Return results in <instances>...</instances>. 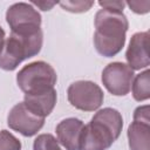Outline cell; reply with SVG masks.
<instances>
[{
  "mask_svg": "<svg viewBox=\"0 0 150 150\" xmlns=\"http://www.w3.org/2000/svg\"><path fill=\"white\" fill-rule=\"evenodd\" d=\"M94 46L98 54L111 57L118 54L125 43L129 22L123 11L100 9L95 15Z\"/></svg>",
  "mask_w": 150,
  "mask_h": 150,
  "instance_id": "cell-1",
  "label": "cell"
},
{
  "mask_svg": "<svg viewBox=\"0 0 150 150\" xmlns=\"http://www.w3.org/2000/svg\"><path fill=\"white\" fill-rule=\"evenodd\" d=\"M123 118L118 110L103 108L82 129L79 150H107L120 137Z\"/></svg>",
  "mask_w": 150,
  "mask_h": 150,
  "instance_id": "cell-2",
  "label": "cell"
},
{
  "mask_svg": "<svg viewBox=\"0 0 150 150\" xmlns=\"http://www.w3.org/2000/svg\"><path fill=\"white\" fill-rule=\"evenodd\" d=\"M42 42V30L29 35L11 33L9 38L5 39L0 49V68L4 70H14L23 60L39 54Z\"/></svg>",
  "mask_w": 150,
  "mask_h": 150,
  "instance_id": "cell-3",
  "label": "cell"
},
{
  "mask_svg": "<svg viewBox=\"0 0 150 150\" xmlns=\"http://www.w3.org/2000/svg\"><path fill=\"white\" fill-rule=\"evenodd\" d=\"M57 76L45 61H35L22 67L16 74V83L25 94H41L54 89Z\"/></svg>",
  "mask_w": 150,
  "mask_h": 150,
  "instance_id": "cell-4",
  "label": "cell"
},
{
  "mask_svg": "<svg viewBox=\"0 0 150 150\" xmlns=\"http://www.w3.org/2000/svg\"><path fill=\"white\" fill-rule=\"evenodd\" d=\"M6 21L11 33L19 35H29L41 30V15L32 4L16 2L8 7Z\"/></svg>",
  "mask_w": 150,
  "mask_h": 150,
  "instance_id": "cell-5",
  "label": "cell"
},
{
  "mask_svg": "<svg viewBox=\"0 0 150 150\" xmlns=\"http://www.w3.org/2000/svg\"><path fill=\"white\" fill-rule=\"evenodd\" d=\"M67 96L73 107L83 111L97 110L104 100L102 89L96 83L86 80L73 82L68 87Z\"/></svg>",
  "mask_w": 150,
  "mask_h": 150,
  "instance_id": "cell-6",
  "label": "cell"
},
{
  "mask_svg": "<svg viewBox=\"0 0 150 150\" xmlns=\"http://www.w3.org/2000/svg\"><path fill=\"white\" fill-rule=\"evenodd\" d=\"M134 81V70L123 62H111L102 71V83L115 96L127 95Z\"/></svg>",
  "mask_w": 150,
  "mask_h": 150,
  "instance_id": "cell-7",
  "label": "cell"
},
{
  "mask_svg": "<svg viewBox=\"0 0 150 150\" xmlns=\"http://www.w3.org/2000/svg\"><path fill=\"white\" fill-rule=\"evenodd\" d=\"M7 124L14 131L20 132L26 137H30L38 134L43 127L45 118L32 112L25 104V102L16 103L7 116Z\"/></svg>",
  "mask_w": 150,
  "mask_h": 150,
  "instance_id": "cell-8",
  "label": "cell"
},
{
  "mask_svg": "<svg viewBox=\"0 0 150 150\" xmlns=\"http://www.w3.org/2000/svg\"><path fill=\"white\" fill-rule=\"evenodd\" d=\"M149 32L135 33L131 39L129 47L125 53L128 66L132 70L148 68L150 64L149 59Z\"/></svg>",
  "mask_w": 150,
  "mask_h": 150,
  "instance_id": "cell-9",
  "label": "cell"
},
{
  "mask_svg": "<svg viewBox=\"0 0 150 150\" xmlns=\"http://www.w3.org/2000/svg\"><path fill=\"white\" fill-rule=\"evenodd\" d=\"M83 127V122L79 118L69 117L62 120L56 125L57 141L66 148V150H79Z\"/></svg>",
  "mask_w": 150,
  "mask_h": 150,
  "instance_id": "cell-10",
  "label": "cell"
},
{
  "mask_svg": "<svg viewBox=\"0 0 150 150\" xmlns=\"http://www.w3.org/2000/svg\"><path fill=\"white\" fill-rule=\"evenodd\" d=\"M56 90L52 89L41 94H25L23 102L32 112L45 118L53 111L56 104Z\"/></svg>",
  "mask_w": 150,
  "mask_h": 150,
  "instance_id": "cell-11",
  "label": "cell"
},
{
  "mask_svg": "<svg viewBox=\"0 0 150 150\" xmlns=\"http://www.w3.org/2000/svg\"><path fill=\"white\" fill-rule=\"evenodd\" d=\"M127 135L130 150H149L150 123L134 121L128 127Z\"/></svg>",
  "mask_w": 150,
  "mask_h": 150,
  "instance_id": "cell-12",
  "label": "cell"
},
{
  "mask_svg": "<svg viewBox=\"0 0 150 150\" xmlns=\"http://www.w3.org/2000/svg\"><path fill=\"white\" fill-rule=\"evenodd\" d=\"M132 96L136 101H145L150 97V70L145 69L144 71L136 75L131 84Z\"/></svg>",
  "mask_w": 150,
  "mask_h": 150,
  "instance_id": "cell-13",
  "label": "cell"
},
{
  "mask_svg": "<svg viewBox=\"0 0 150 150\" xmlns=\"http://www.w3.org/2000/svg\"><path fill=\"white\" fill-rule=\"evenodd\" d=\"M33 150H62L57 139L50 134L39 135L33 143Z\"/></svg>",
  "mask_w": 150,
  "mask_h": 150,
  "instance_id": "cell-14",
  "label": "cell"
},
{
  "mask_svg": "<svg viewBox=\"0 0 150 150\" xmlns=\"http://www.w3.org/2000/svg\"><path fill=\"white\" fill-rule=\"evenodd\" d=\"M0 150H21V142L9 131H0Z\"/></svg>",
  "mask_w": 150,
  "mask_h": 150,
  "instance_id": "cell-15",
  "label": "cell"
},
{
  "mask_svg": "<svg viewBox=\"0 0 150 150\" xmlns=\"http://www.w3.org/2000/svg\"><path fill=\"white\" fill-rule=\"evenodd\" d=\"M94 5V1H63L60 2V6L68 12L71 13H83L90 9Z\"/></svg>",
  "mask_w": 150,
  "mask_h": 150,
  "instance_id": "cell-16",
  "label": "cell"
},
{
  "mask_svg": "<svg viewBox=\"0 0 150 150\" xmlns=\"http://www.w3.org/2000/svg\"><path fill=\"white\" fill-rule=\"evenodd\" d=\"M134 121L143 122V123H150L149 118V105H141L135 109L134 111Z\"/></svg>",
  "mask_w": 150,
  "mask_h": 150,
  "instance_id": "cell-17",
  "label": "cell"
},
{
  "mask_svg": "<svg viewBox=\"0 0 150 150\" xmlns=\"http://www.w3.org/2000/svg\"><path fill=\"white\" fill-rule=\"evenodd\" d=\"M125 5H128L130 7V9L137 14H145L149 12L150 9V2L149 1H143V2H139V1H129V2H125Z\"/></svg>",
  "mask_w": 150,
  "mask_h": 150,
  "instance_id": "cell-18",
  "label": "cell"
},
{
  "mask_svg": "<svg viewBox=\"0 0 150 150\" xmlns=\"http://www.w3.org/2000/svg\"><path fill=\"white\" fill-rule=\"evenodd\" d=\"M98 5L103 9H110V11H123L125 2L123 1H100Z\"/></svg>",
  "mask_w": 150,
  "mask_h": 150,
  "instance_id": "cell-19",
  "label": "cell"
},
{
  "mask_svg": "<svg viewBox=\"0 0 150 150\" xmlns=\"http://www.w3.org/2000/svg\"><path fill=\"white\" fill-rule=\"evenodd\" d=\"M32 5H35V6L40 7L42 11H49L55 5V2H33Z\"/></svg>",
  "mask_w": 150,
  "mask_h": 150,
  "instance_id": "cell-20",
  "label": "cell"
},
{
  "mask_svg": "<svg viewBox=\"0 0 150 150\" xmlns=\"http://www.w3.org/2000/svg\"><path fill=\"white\" fill-rule=\"evenodd\" d=\"M4 41H5V30L0 26V49H1L2 45H4Z\"/></svg>",
  "mask_w": 150,
  "mask_h": 150,
  "instance_id": "cell-21",
  "label": "cell"
}]
</instances>
